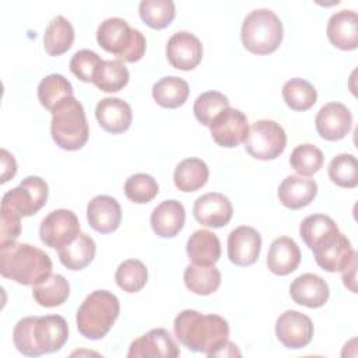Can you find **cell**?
<instances>
[{
  "label": "cell",
  "instance_id": "cell-1",
  "mask_svg": "<svg viewBox=\"0 0 358 358\" xmlns=\"http://www.w3.org/2000/svg\"><path fill=\"white\" fill-rule=\"evenodd\" d=\"M173 331L187 350L208 355L228 340L229 326L218 315H203L193 309H185L175 317Z\"/></svg>",
  "mask_w": 358,
  "mask_h": 358
},
{
  "label": "cell",
  "instance_id": "cell-2",
  "mask_svg": "<svg viewBox=\"0 0 358 358\" xmlns=\"http://www.w3.org/2000/svg\"><path fill=\"white\" fill-rule=\"evenodd\" d=\"M52 260L42 249L20 242L0 246V273L22 285H35L52 274Z\"/></svg>",
  "mask_w": 358,
  "mask_h": 358
},
{
  "label": "cell",
  "instance_id": "cell-3",
  "mask_svg": "<svg viewBox=\"0 0 358 358\" xmlns=\"http://www.w3.org/2000/svg\"><path fill=\"white\" fill-rule=\"evenodd\" d=\"M119 313L120 303L115 294L106 289L92 291L77 310V329L88 340H101L109 333Z\"/></svg>",
  "mask_w": 358,
  "mask_h": 358
},
{
  "label": "cell",
  "instance_id": "cell-4",
  "mask_svg": "<svg viewBox=\"0 0 358 358\" xmlns=\"http://www.w3.org/2000/svg\"><path fill=\"white\" fill-rule=\"evenodd\" d=\"M50 134L53 141L67 151H76L85 145L90 127L84 108L74 96L63 99L52 110Z\"/></svg>",
  "mask_w": 358,
  "mask_h": 358
},
{
  "label": "cell",
  "instance_id": "cell-5",
  "mask_svg": "<svg viewBox=\"0 0 358 358\" xmlns=\"http://www.w3.org/2000/svg\"><path fill=\"white\" fill-rule=\"evenodd\" d=\"M96 42L103 50L129 63L138 62L144 56L147 45L144 35L119 17L106 18L99 24Z\"/></svg>",
  "mask_w": 358,
  "mask_h": 358
},
{
  "label": "cell",
  "instance_id": "cell-6",
  "mask_svg": "<svg viewBox=\"0 0 358 358\" xmlns=\"http://www.w3.org/2000/svg\"><path fill=\"white\" fill-rule=\"evenodd\" d=\"M243 46L255 55H268L277 50L282 42V22L268 8L250 11L241 28Z\"/></svg>",
  "mask_w": 358,
  "mask_h": 358
},
{
  "label": "cell",
  "instance_id": "cell-7",
  "mask_svg": "<svg viewBox=\"0 0 358 358\" xmlns=\"http://www.w3.org/2000/svg\"><path fill=\"white\" fill-rule=\"evenodd\" d=\"M245 143L246 152L262 161L275 159L287 145V134L284 129L274 120L262 119L249 127Z\"/></svg>",
  "mask_w": 358,
  "mask_h": 358
},
{
  "label": "cell",
  "instance_id": "cell-8",
  "mask_svg": "<svg viewBox=\"0 0 358 358\" xmlns=\"http://www.w3.org/2000/svg\"><path fill=\"white\" fill-rule=\"evenodd\" d=\"M48 183L39 176H27L14 189L4 193L1 208L11 210L21 217H29L38 213L48 200Z\"/></svg>",
  "mask_w": 358,
  "mask_h": 358
},
{
  "label": "cell",
  "instance_id": "cell-9",
  "mask_svg": "<svg viewBox=\"0 0 358 358\" xmlns=\"http://www.w3.org/2000/svg\"><path fill=\"white\" fill-rule=\"evenodd\" d=\"M310 250L315 255L317 266L329 273L341 271L355 252L350 239L338 228L322 236Z\"/></svg>",
  "mask_w": 358,
  "mask_h": 358
},
{
  "label": "cell",
  "instance_id": "cell-10",
  "mask_svg": "<svg viewBox=\"0 0 358 358\" xmlns=\"http://www.w3.org/2000/svg\"><path fill=\"white\" fill-rule=\"evenodd\" d=\"M80 234V221L77 215L67 208L50 211L41 222V241L52 249H60L74 241Z\"/></svg>",
  "mask_w": 358,
  "mask_h": 358
},
{
  "label": "cell",
  "instance_id": "cell-11",
  "mask_svg": "<svg viewBox=\"0 0 358 358\" xmlns=\"http://www.w3.org/2000/svg\"><path fill=\"white\" fill-rule=\"evenodd\" d=\"M210 133L213 140L225 148H232L243 143L249 133L246 115L235 108L222 109L211 122Z\"/></svg>",
  "mask_w": 358,
  "mask_h": 358
},
{
  "label": "cell",
  "instance_id": "cell-12",
  "mask_svg": "<svg viewBox=\"0 0 358 358\" xmlns=\"http://www.w3.org/2000/svg\"><path fill=\"white\" fill-rule=\"evenodd\" d=\"M275 336L284 347L299 350L312 341L313 323L309 316L289 309L277 317Z\"/></svg>",
  "mask_w": 358,
  "mask_h": 358
},
{
  "label": "cell",
  "instance_id": "cell-13",
  "mask_svg": "<svg viewBox=\"0 0 358 358\" xmlns=\"http://www.w3.org/2000/svg\"><path fill=\"white\" fill-rule=\"evenodd\" d=\"M165 52L172 67L187 71L197 67L201 62L203 45L196 35L187 31H179L168 39Z\"/></svg>",
  "mask_w": 358,
  "mask_h": 358
},
{
  "label": "cell",
  "instance_id": "cell-14",
  "mask_svg": "<svg viewBox=\"0 0 358 358\" xmlns=\"http://www.w3.org/2000/svg\"><path fill=\"white\" fill-rule=\"evenodd\" d=\"M180 351L172 338L171 333L165 329H152L148 333L136 338L130 347L129 358H176Z\"/></svg>",
  "mask_w": 358,
  "mask_h": 358
},
{
  "label": "cell",
  "instance_id": "cell-15",
  "mask_svg": "<svg viewBox=\"0 0 358 358\" xmlns=\"http://www.w3.org/2000/svg\"><path fill=\"white\" fill-rule=\"evenodd\" d=\"M315 126L322 138L337 141L350 133L352 115L344 103L329 102L319 109L315 117Z\"/></svg>",
  "mask_w": 358,
  "mask_h": 358
},
{
  "label": "cell",
  "instance_id": "cell-16",
  "mask_svg": "<svg viewBox=\"0 0 358 358\" xmlns=\"http://www.w3.org/2000/svg\"><path fill=\"white\" fill-rule=\"evenodd\" d=\"M34 340L39 354L59 351L69 340V326L60 315L36 316L34 323Z\"/></svg>",
  "mask_w": 358,
  "mask_h": 358
},
{
  "label": "cell",
  "instance_id": "cell-17",
  "mask_svg": "<svg viewBox=\"0 0 358 358\" xmlns=\"http://www.w3.org/2000/svg\"><path fill=\"white\" fill-rule=\"evenodd\" d=\"M228 257L236 266H250L257 262L262 250L260 234L248 225L232 229L228 235Z\"/></svg>",
  "mask_w": 358,
  "mask_h": 358
},
{
  "label": "cell",
  "instance_id": "cell-18",
  "mask_svg": "<svg viewBox=\"0 0 358 358\" xmlns=\"http://www.w3.org/2000/svg\"><path fill=\"white\" fill-rule=\"evenodd\" d=\"M234 214L232 204L227 196L218 192H210L196 199L193 204L194 218L206 227H225Z\"/></svg>",
  "mask_w": 358,
  "mask_h": 358
},
{
  "label": "cell",
  "instance_id": "cell-19",
  "mask_svg": "<svg viewBox=\"0 0 358 358\" xmlns=\"http://www.w3.org/2000/svg\"><path fill=\"white\" fill-rule=\"evenodd\" d=\"M87 220L92 229L99 234L116 231L122 221V208L117 200L108 194H99L91 199L87 206Z\"/></svg>",
  "mask_w": 358,
  "mask_h": 358
},
{
  "label": "cell",
  "instance_id": "cell-20",
  "mask_svg": "<svg viewBox=\"0 0 358 358\" xmlns=\"http://www.w3.org/2000/svg\"><path fill=\"white\" fill-rule=\"evenodd\" d=\"M289 295L295 303L316 309L327 302L330 289L320 275L305 273L291 282Z\"/></svg>",
  "mask_w": 358,
  "mask_h": 358
},
{
  "label": "cell",
  "instance_id": "cell-21",
  "mask_svg": "<svg viewBox=\"0 0 358 358\" xmlns=\"http://www.w3.org/2000/svg\"><path fill=\"white\" fill-rule=\"evenodd\" d=\"M95 117L99 126L112 134H120L126 131L133 119L130 105L120 98H102L95 108Z\"/></svg>",
  "mask_w": 358,
  "mask_h": 358
},
{
  "label": "cell",
  "instance_id": "cell-22",
  "mask_svg": "<svg viewBox=\"0 0 358 358\" xmlns=\"http://www.w3.org/2000/svg\"><path fill=\"white\" fill-rule=\"evenodd\" d=\"M330 43L341 50H354L358 46V15L352 10L334 13L326 28Z\"/></svg>",
  "mask_w": 358,
  "mask_h": 358
},
{
  "label": "cell",
  "instance_id": "cell-23",
  "mask_svg": "<svg viewBox=\"0 0 358 358\" xmlns=\"http://www.w3.org/2000/svg\"><path fill=\"white\" fill-rule=\"evenodd\" d=\"M186 220V211L180 201L178 200H164L151 213V228L159 238H173L176 236Z\"/></svg>",
  "mask_w": 358,
  "mask_h": 358
},
{
  "label": "cell",
  "instance_id": "cell-24",
  "mask_svg": "<svg viewBox=\"0 0 358 358\" xmlns=\"http://www.w3.org/2000/svg\"><path fill=\"white\" fill-rule=\"evenodd\" d=\"M277 194L284 207L299 210L313 201L317 194V183L301 175H289L280 183Z\"/></svg>",
  "mask_w": 358,
  "mask_h": 358
},
{
  "label": "cell",
  "instance_id": "cell-25",
  "mask_svg": "<svg viewBox=\"0 0 358 358\" xmlns=\"http://www.w3.org/2000/svg\"><path fill=\"white\" fill-rule=\"evenodd\" d=\"M301 263V250L289 236H280L273 241L267 253V267L275 275H288Z\"/></svg>",
  "mask_w": 358,
  "mask_h": 358
},
{
  "label": "cell",
  "instance_id": "cell-26",
  "mask_svg": "<svg viewBox=\"0 0 358 358\" xmlns=\"http://www.w3.org/2000/svg\"><path fill=\"white\" fill-rule=\"evenodd\" d=\"M186 253L193 264H215L221 257L220 239L208 229H197L187 239Z\"/></svg>",
  "mask_w": 358,
  "mask_h": 358
},
{
  "label": "cell",
  "instance_id": "cell-27",
  "mask_svg": "<svg viewBox=\"0 0 358 358\" xmlns=\"http://www.w3.org/2000/svg\"><path fill=\"white\" fill-rule=\"evenodd\" d=\"M96 246L88 234H78V236L63 248L57 249L60 263L69 270H83L95 257Z\"/></svg>",
  "mask_w": 358,
  "mask_h": 358
},
{
  "label": "cell",
  "instance_id": "cell-28",
  "mask_svg": "<svg viewBox=\"0 0 358 358\" xmlns=\"http://www.w3.org/2000/svg\"><path fill=\"white\" fill-rule=\"evenodd\" d=\"M208 166L200 158H186L180 161L173 172L175 186L185 193L201 189L208 180Z\"/></svg>",
  "mask_w": 358,
  "mask_h": 358
},
{
  "label": "cell",
  "instance_id": "cell-29",
  "mask_svg": "<svg viewBox=\"0 0 358 358\" xmlns=\"http://www.w3.org/2000/svg\"><path fill=\"white\" fill-rule=\"evenodd\" d=\"M70 295V284L62 274H49L32 288L35 302L45 308L60 306Z\"/></svg>",
  "mask_w": 358,
  "mask_h": 358
},
{
  "label": "cell",
  "instance_id": "cell-30",
  "mask_svg": "<svg viewBox=\"0 0 358 358\" xmlns=\"http://www.w3.org/2000/svg\"><path fill=\"white\" fill-rule=\"evenodd\" d=\"M189 91V84L183 78L168 76L152 85V98L162 108L176 109L187 101Z\"/></svg>",
  "mask_w": 358,
  "mask_h": 358
},
{
  "label": "cell",
  "instance_id": "cell-31",
  "mask_svg": "<svg viewBox=\"0 0 358 358\" xmlns=\"http://www.w3.org/2000/svg\"><path fill=\"white\" fill-rule=\"evenodd\" d=\"M74 42V28L63 15H56L46 27L43 34V46L49 56L66 53Z\"/></svg>",
  "mask_w": 358,
  "mask_h": 358
},
{
  "label": "cell",
  "instance_id": "cell-32",
  "mask_svg": "<svg viewBox=\"0 0 358 358\" xmlns=\"http://www.w3.org/2000/svg\"><path fill=\"white\" fill-rule=\"evenodd\" d=\"M183 281L186 288L193 294L210 295L218 289L221 284V273L214 264H189L185 268Z\"/></svg>",
  "mask_w": 358,
  "mask_h": 358
},
{
  "label": "cell",
  "instance_id": "cell-33",
  "mask_svg": "<svg viewBox=\"0 0 358 358\" xmlns=\"http://www.w3.org/2000/svg\"><path fill=\"white\" fill-rule=\"evenodd\" d=\"M74 90L71 83L62 74H49L38 85V99L41 105L48 109L53 110L63 99L73 96Z\"/></svg>",
  "mask_w": 358,
  "mask_h": 358
},
{
  "label": "cell",
  "instance_id": "cell-34",
  "mask_svg": "<svg viewBox=\"0 0 358 358\" xmlns=\"http://www.w3.org/2000/svg\"><path fill=\"white\" fill-rule=\"evenodd\" d=\"M95 87L103 92H117L129 83V70L122 60H103L95 71Z\"/></svg>",
  "mask_w": 358,
  "mask_h": 358
},
{
  "label": "cell",
  "instance_id": "cell-35",
  "mask_svg": "<svg viewBox=\"0 0 358 358\" xmlns=\"http://www.w3.org/2000/svg\"><path fill=\"white\" fill-rule=\"evenodd\" d=\"M282 98L288 108L292 110H308L317 101V92L315 87L299 77L288 80L282 85Z\"/></svg>",
  "mask_w": 358,
  "mask_h": 358
},
{
  "label": "cell",
  "instance_id": "cell-36",
  "mask_svg": "<svg viewBox=\"0 0 358 358\" xmlns=\"http://www.w3.org/2000/svg\"><path fill=\"white\" fill-rule=\"evenodd\" d=\"M148 280V271L138 259H127L119 264L115 273V281L120 289L129 294L138 292Z\"/></svg>",
  "mask_w": 358,
  "mask_h": 358
},
{
  "label": "cell",
  "instance_id": "cell-37",
  "mask_svg": "<svg viewBox=\"0 0 358 358\" xmlns=\"http://www.w3.org/2000/svg\"><path fill=\"white\" fill-rule=\"evenodd\" d=\"M138 14L150 28L162 29L175 18V3L172 0H143L138 4Z\"/></svg>",
  "mask_w": 358,
  "mask_h": 358
},
{
  "label": "cell",
  "instance_id": "cell-38",
  "mask_svg": "<svg viewBox=\"0 0 358 358\" xmlns=\"http://www.w3.org/2000/svg\"><path fill=\"white\" fill-rule=\"evenodd\" d=\"M329 178L340 187L352 189L358 185V165L352 154H338L329 164Z\"/></svg>",
  "mask_w": 358,
  "mask_h": 358
},
{
  "label": "cell",
  "instance_id": "cell-39",
  "mask_svg": "<svg viewBox=\"0 0 358 358\" xmlns=\"http://www.w3.org/2000/svg\"><path fill=\"white\" fill-rule=\"evenodd\" d=\"M323 152L313 144L296 145L289 157L291 166L301 176H310L323 166Z\"/></svg>",
  "mask_w": 358,
  "mask_h": 358
},
{
  "label": "cell",
  "instance_id": "cell-40",
  "mask_svg": "<svg viewBox=\"0 0 358 358\" xmlns=\"http://www.w3.org/2000/svg\"><path fill=\"white\" fill-rule=\"evenodd\" d=\"M229 106L228 98L218 91H207L200 94L193 105L196 119L203 126H210L213 119L225 108Z\"/></svg>",
  "mask_w": 358,
  "mask_h": 358
},
{
  "label": "cell",
  "instance_id": "cell-41",
  "mask_svg": "<svg viewBox=\"0 0 358 358\" xmlns=\"http://www.w3.org/2000/svg\"><path fill=\"white\" fill-rule=\"evenodd\" d=\"M159 192L157 180L147 173H134L126 179L124 194L137 204L150 203Z\"/></svg>",
  "mask_w": 358,
  "mask_h": 358
},
{
  "label": "cell",
  "instance_id": "cell-42",
  "mask_svg": "<svg viewBox=\"0 0 358 358\" xmlns=\"http://www.w3.org/2000/svg\"><path fill=\"white\" fill-rule=\"evenodd\" d=\"M337 228V224L329 215L312 214L302 220L299 225V235L305 245L310 249L322 236Z\"/></svg>",
  "mask_w": 358,
  "mask_h": 358
},
{
  "label": "cell",
  "instance_id": "cell-43",
  "mask_svg": "<svg viewBox=\"0 0 358 358\" xmlns=\"http://www.w3.org/2000/svg\"><path fill=\"white\" fill-rule=\"evenodd\" d=\"M103 60L90 49H81L76 52L70 60L71 73L84 83H92L96 69Z\"/></svg>",
  "mask_w": 358,
  "mask_h": 358
},
{
  "label": "cell",
  "instance_id": "cell-44",
  "mask_svg": "<svg viewBox=\"0 0 358 358\" xmlns=\"http://www.w3.org/2000/svg\"><path fill=\"white\" fill-rule=\"evenodd\" d=\"M36 316H28L17 322L13 330V341L15 348L27 357L41 355L34 340V323Z\"/></svg>",
  "mask_w": 358,
  "mask_h": 358
},
{
  "label": "cell",
  "instance_id": "cell-45",
  "mask_svg": "<svg viewBox=\"0 0 358 358\" xmlns=\"http://www.w3.org/2000/svg\"><path fill=\"white\" fill-rule=\"evenodd\" d=\"M1 231H0V246L14 242L21 234V215L17 213L1 208Z\"/></svg>",
  "mask_w": 358,
  "mask_h": 358
},
{
  "label": "cell",
  "instance_id": "cell-46",
  "mask_svg": "<svg viewBox=\"0 0 358 358\" xmlns=\"http://www.w3.org/2000/svg\"><path fill=\"white\" fill-rule=\"evenodd\" d=\"M0 157H1V183H6L7 180L14 178V175L17 173V162L6 148H1Z\"/></svg>",
  "mask_w": 358,
  "mask_h": 358
},
{
  "label": "cell",
  "instance_id": "cell-47",
  "mask_svg": "<svg viewBox=\"0 0 358 358\" xmlns=\"http://www.w3.org/2000/svg\"><path fill=\"white\" fill-rule=\"evenodd\" d=\"M357 256L358 253L354 252L352 257L350 259V262L347 263V266L341 270L343 274V282L344 285L351 291V292H357V285H355V273H357Z\"/></svg>",
  "mask_w": 358,
  "mask_h": 358
},
{
  "label": "cell",
  "instance_id": "cell-48",
  "mask_svg": "<svg viewBox=\"0 0 358 358\" xmlns=\"http://www.w3.org/2000/svg\"><path fill=\"white\" fill-rule=\"evenodd\" d=\"M234 355L239 357L241 352L238 351V348L234 343L227 340L222 344H220L214 351H211L207 357H234Z\"/></svg>",
  "mask_w": 358,
  "mask_h": 358
}]
</instances>
